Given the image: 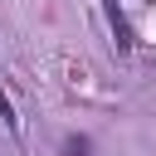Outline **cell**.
Returning <instances> with one entry per match:
<instances>
[{
  "label": "cell",
  "mask_w": 156,
  "mask_h": 156,
  "mask_svg": "<svg viewBox=\"0 0 156 156\" xmlns=\"http://www.w3.org/2000/svg\"><path fill=\"white\" fill-rule=\"evenodd\" d=\"M107 20H112V29H117V44H122V49H132L136 39H132V24L122 20V10H117V0H107Z\"/></svg>",
  "instance_id": "obj_1"
},
{
  "label": "cell",
  "mask_w": 156,
  "mask_h": 156,
  "mask_svg": "<svg viewBox=\"0 0 156 156\" xmlns=\"http://www.w3.org/2000/svg\"><path fill=\"white\" fill-rule=\"evenodd\" d=\"M63 156H88V136H68L63 141Z\"/></svg>",
  "instance_id": "obj_2"
},
{
  "label": "cell",
  "mask_w": 156,
  "mask_h": 156,
  "mask_svg": "<svg viewBox=\"0 0 156 156\" xmlns=\"http://www.w3.org/2000/svg\"><path fill=\"white\" fill-rule=\"evenodd\" d=\"M0 117H5V122H10V127H15V122H20V117H15V107H10V98H5V93H0Z\"/></svg>",
  "instance_id": "obj_3"
}]
</instances>
